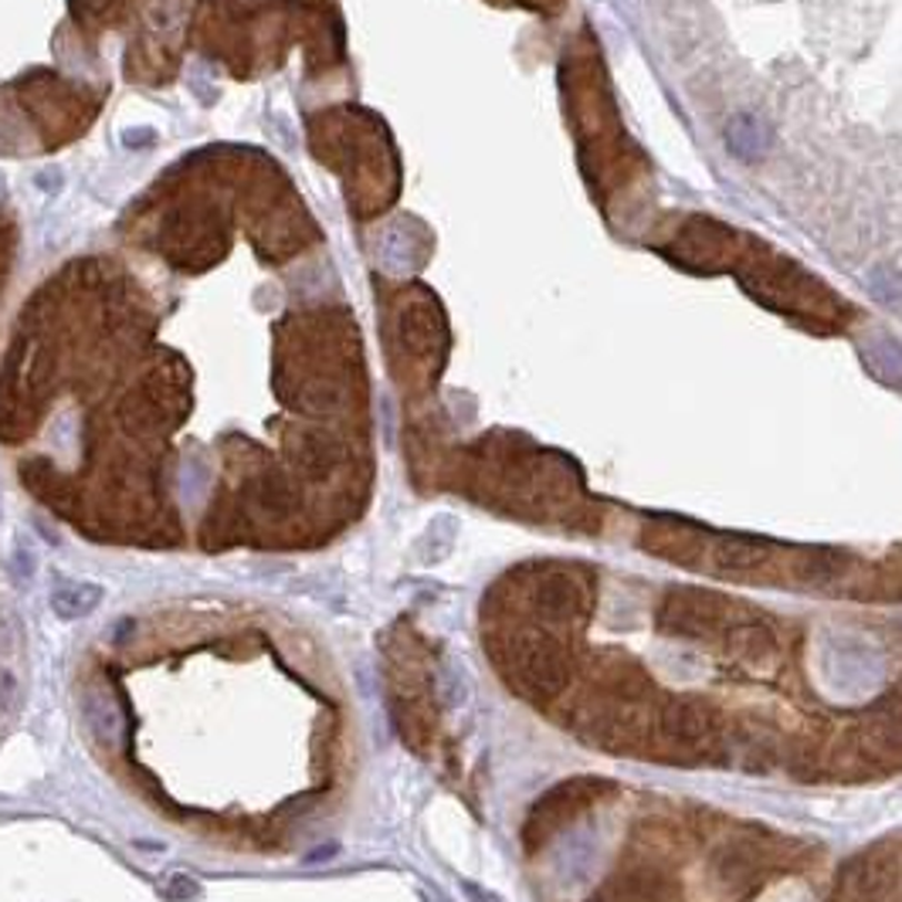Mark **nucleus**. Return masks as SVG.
Segmentation results:
<instances>
[{
    "mask_svg": "<svg viewBox=\"0 0 902 902\" xmlns=\"http://www.w3.org/2000/svg\"><path fill=\"white\" fill-rule=\"evenodd\" d=\"M198 895H201V885L193 879H187V875H173L170 885H167V899H173V902H187V899H198Z\"/></svg>",
    "mask_w": 902,
    "mask_h": 902,
    "instance_id": "nucleus-19",
    "label": "nucleus"
},
{
    "mask_svg": "<svg viewBox=\"0 0 902 902\" xmlns=\"http://www.w3.org/2000/svg\"><path fill=\"white\" fill-rule=\"evenodd\" d=\"M492 665L502 672L505 685L537 705H547L567 692L573 682V655L560 631L543 624H520L515 631H499L489 638Z\"/></svg>",
    "mask_w": 902,
    "mask_h": 902,
    "instance_id": "nucleus-2",
    "label": "nucleus"
},
{
    "mask_svg": "<svg viewBox=\"0 0 902 902\" xmlns=\"http://www.w3.org/2000/svg\"><path fill=\"white\" fill-rule=\"evenodd\" d=\"M18 695V682L8 669H0V716H8V709L14 705Z\"/></svg>",
    "mask_w": 902,
    "mask_h": 902,
    "instance_id": "nucleus-20",
    "label": "nucleus"
},
{
    "mask_svg": "<svg viewBox=\"0 0 902 902\" xmlns=\"http://www.w3.org/2000/svg\"><path fill=\"white\" fill-rule=\"evenodd\" d=\"M865 363L879 380H899L902 377V347L895 340H875L865 350Z\"/></svg>",
    "mask_w": 902,
    "mask_h": 902,
    "instance_id": "nucleus-17",
    "label": "nucleus"
},
{
    "mask_svg": "<svg viewBox=\"0 0 902 902\" xmlns=\"http://www.w3.org/2000/svg\"><path fill=\"white\" fill-rule=\"evenodd\" d=\"M872 282H875V292H879L885 302H899V299H902V275H899V272L879 269Z\"/></svg>",
    "mask_w": 902,
    "mask_h": 902,
    "instance_id": "nucleus-18",
    "label": "nucleus"
},
{
    "mask_svg": "<svg viewBox=\"0 0 902 902\" xmlns=\"http://www.w3.org/2000/svg\"><path fill=\"white\" fill-rule=\"evenodd\" d=\"M723 713L702 695H675L655 709V740H662V760L672 763H723Z\"/></svg>",
    "mask_w": 902,
    "mask_h": 902,
    "instance_id": "nucleus-3",
    "label": "nucleus"
},
{
    "mask_svg": "<svg viewBox=\"0 0 902 902\" xmlns=\"http://www.w3.org/2000/svg\"><path fill=\"white\" fill-rule=\"evenodd\" d=\"M778 543L750 533H709L705 557L720 573H760L778 560Z\"/></svg>",
    "mask_w": 902,
    "mask_h": 902,
    "instance_id": "nucleus-11",
    "label": "nucleus"
},
{
    "mask_svg": "<svg viewBox=\"0 0 902 902\" xmlns=\"http://www.w3.org/2000/svg\"><path fill=\"white\" fill-rule=\"evenodd\" d=\"M852 736L872 766H902V689L875 699L859 716Z\"/></svg>",
    "mask_w": 902,
    "mask_h": 902,
    "instance_id": "nucleus-7",
    "label": "nucleus"
},
{
    "mask_svg": "<svg viewBox=\"0 0 902 902\" xmlns=\"http://www.w3.org/2000/svg\"><path fill=\"white\" fill-rule=\"evenodd\" d=\"M740 611L743 604L705 588H669L655 611V631L669 638L713 641L740 618Z\"/></svg>",
    "mask_w": 902,
    "mask_h": 902,
    "instance_id": "nucleus-5",
    "label": "nucleus"
},
{
    "mask_svg": "<svg viewBox=\"0 0 902 902\" xmlns=\"http://www.w3.org/2000/svg\"><path fill=\"white\" fill-rule=\"evenodd\" d=\"M106 591L99 584H61L58 591H51V611L64 621H79V618H89L99 604H102Z\"/></svg>",
    "mask_w": 902,
    "mask_h": 902,
    "instance_id": "nucleus-16",
    "label": "nucleus"
},
{
    "mask_svg": "<svg viewBox=\"0 0 902 902\" xmlns=\"http://www.w3.org/2000/svg\"><path fill=\"white\" fill-rule=\"evenodd\" d=\"M465 892H469L475 902H502L499 895H492V892H485V889H479V885H472V882H465Z\"/></svg>",
    "mask_w": 902,
    "mask_h": 902,
    "instance_id": "nucleus-22",
    "label": "nucleus"
},
{
    "mask_svg": "<svg viewBox=\"0 0 902 902\" xmlns=\"http://www.w3.org/2000/svg\"><path fill=\"white\" fill-rule=\"evenodd\" d=\"M82 705H86V720H89L92 733L99 740H106V743H119V736L126 730V716L119 713L112 689L99 685V682H89L86 692H82Z\"/></svg>",
    "mask_w": 902,
    "mask_h": 902,
    "instance_id": "nucleus-14",
    "label": "nucleus"
},
{
    "mask_svg": "<svg viewBox=\"0 0 902 902\" xmlns=\"http://www.w3.org/2000/svg\"><path fill=\"white\" fill-rule=\"evenodd\" d=\"M588 902H682V885L649 855L608 875Z\"/></svg>",
    "mask_w": 902,
    "mask_h": 902,
    "instance_id": "nucleus-8",
    "label": "nucleus"
},
{
    "mask_svg": "<svg viewBox=\"0 0 902 902\" xmlns=\"http://www.w3.org/2000/svg\"><path fill=\"white\" fill-rule=\"evenodd\" d=\"M337 852H340L337 845H322L319 852H309V855H305V862H309V865H315V862H327V859H333Z\"/></svg>",
    "mask_w": 902,
    "mask_h": 902,
    "instance_id": "nucleus-21",
    "label": "nucleus"
},
{
    "mask_svg": "<svg viewBox=\"0 0 902 902\" xmlns=\"http://www.w3.org/2000/svg\"><path fill=\"white\" fill-rule=\"evenodd\" d=\"M855 570V557L831 550V547H808L794 560V573L811 584H834V580H849Z\"/></svg>",
    "mask_w": 902,
    "mask_h": 902,
    "instance_id": "nucleus-13",
    "label": "nucleus"
},
{
    "mask_svg": "<svg viewBox=\"0 0 902 902\" xmlns=\"http://www.w3.org/2000/svg\"><path fill=\"white\" fill-rule=\"evenodd\" d=\"M598 580L584 567H560V563H533L505 573L485 598V611L505 614L512 608L527 611L537 624L550 631H563L584 624L594 611Z\"/></svg>",
    "mask_w": 902,
    "mask_h": 902,
    "instance_id": "nucleus-1",
    "label": "nucleus"
},
{
    "mask_svg": "<svg viewBox=\"0 0 902 902\" xmlns=\"http://www.w3.org/2000/svg\"><path fill=\"white\" fill-rule=\"evenodd\" d=\"M705 543H709V530L685 520H655L641 530L644 550L682 567H695L705 557Z\"/></svg>",
    "mask_w": 902,
    "mask_h": 902,
    "instance_id": "nucleus-12",
    "label": "nucleus"
},
{
    "mask_svg": "<svg viewBox=\"0 0 902 902\" xmlns=\"http://www.w3.org/2000/svg\"><path fill=\"white\" fill-rule=\"evenodd\" d=\"M723 652L746 665V669H766L773 659L781 655V634L773 628V621L753 608H743L740 618L720 634Z\"/></svg>",
    "mask_w": 902,
    "mask_h": 902,
    "instance_id": "nucleus-10",
    "label": "nucleus"
},
{
    "mask_svg": "<svg viewBox=\"0 0 902 902\" xmlns=\"http://www.w3.org/2000/svg\"><path fill=\"white\" fill-rule=\"evenodd\" d=\"M611 791H614V784L604 778H570V781L550 788L547 794H540V801H533V808L523 821V834H520L527 852L537 855L560 828H567L584 811H591Z\"/></svg>",
    "mask_w": 902,
    "mask_h": 902,
    "instance_id": "nucleus-6",
    "label": "nucleus"
},
{
    "mask_svg": "<svg viewBox=\"0 0 902 902\" xmlns=\"http://www.w3.org/2000/svg\"><path fill=\"white\" fill-rule=\"evenodd\" d=\"M899 879V855L885 845H872L845 862L838 875L834 902H882L895 889Z\"/></svg>",
    "mask_w": 902,
    "mask_h": 902,
    "instance_id": "nucleus-9",
    "label": "nucleus"
},
{
    "mask_svg": "<svg viewBox=\"0 0 902 902\" xmlns=\"http://www.w3.org/2000/svg\"><path fill=\"white\" fill-rule=\"evenodd\" d=\"M778 865L781 849H770V834L750 824L740 834L726 838L723 845H716L713 859H709V875H713V885L726 902H750Z\"/></svg>",
    "mask_w": 902,
    "mask_h": 902,
    "instance_id": "nucleus-4",
    "label": "nucleus"
},
{
    "mask_svg": "<svg viewBox=\"0 0 902 902\" xmlns=\"http://www.w3.org/2000/svg\"><path fill=\"white\" fill-rule=\"evenodd\" d=\"M726 143H730V153H733V157L753 163V160H760V157L766 153V147H770V129H766L756 116L743 112V116H736V119L726 126Z\"/></svg>",
    "mask_w": 902,
    "mask_h": 902,
    "instance_id": "nucleus-15",
    "label": "nucleus"
}]
</instances>
